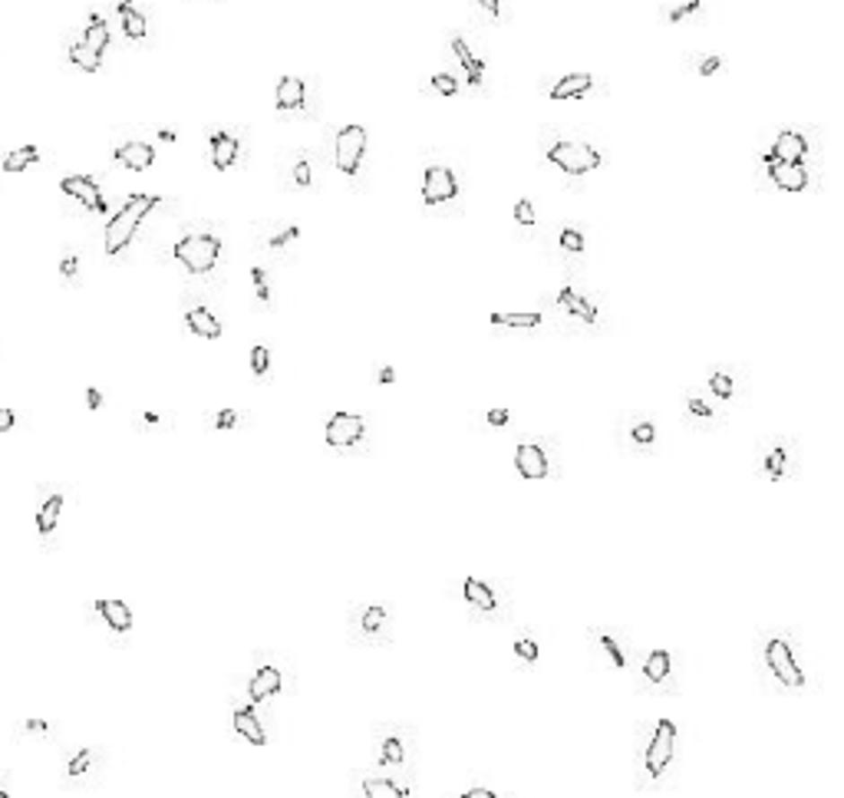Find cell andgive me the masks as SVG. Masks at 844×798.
<instances>
[{
    "label": "cell",
    "mask_w": 844,
    "mask_h": 798,
    "mask_svg": "<svg viewBox=\"0 0 844 798\" xmlns=\"http://www.w3.org/2000/svg\"><path fill=\"white\" fill-rule=\"evenodd\" d=\"M255 422V412L251 410H238V406H214V410L202 412V429L214 432V436H231V432H245L251 429Z\"/></svg>",
    "instance_id": "obj_31"
},
{
    "label": "cell",
    "mask_w": 844,
    "mask_h": 798,
    "mask_svg": "<svg viewBox=\"0 0 844 798\" xmlns=\"http://www.w3.org/2000/svg\"><path fill=\"white\" fill-rule=\"evenodd\" d=\"M706 393H709L716 403H722V406H733V403L749 396V377H745L743 367L716 363V367H709V373H706Z\"/></svg>",
    "instance_id": "obj_24"
},
{
    "label": "cell",
    "mask_w": 844,
    "mask_h": 798,
    "mask_svg": "<svg viewBox=\"0 0 844 798\" xmlns=\"http://www.w3.org/2000/svg\"><path fill=\"white\" fill-rule=\"evenodd\" d=\"M377 383H396V367H389V363H383V367L377 369Z\"/></svg>",
    "instance_id": "obj_57"
},
{
    "label": "cell",
    "mask_w": 844,
    "mask_h": 798,
    "mask_svg": "<svg viewBox=\"0 0 844 798\" xmlns=\"http://www.w3.org/2000/svg\"><path fill=\"white\" fill-rule=\"evenodd\" d=\"M70 491L60 481H40L37 485V505H33V525H37V542L43 554H53L60 548L63 518H66Z\"/></svg>",
    "instance_id": "obj_9"
},
{
    "label": "cell",
    "mask_w": 844,
    "mask_h": 798,
    "mask_svg": "<svg viewBox=\"0 0 844 798\" xmlns=\"http://www.w3.org/2000/svg\"><path fill=\"white\" fill-rule=\"evenodd\" d=\"M297 245H300V225H291V221L255 225V247L274 265H291L297 257Z\"/></svg>",
    "instance_id": "obj_16"
},
{
    "label": "cell",
    "mask_w": 844,
    "mask_h": 798,
    "mask_svg": "<svg viewBox=\"0 0 844 798\" xmlns=\"http://www.w3.org/2000/svg\"><path fill=\"white\" fill-rule=\"evenodd\" d=\"M43 159L40 145H21V149H11V152L0 155V169L4 172H27L30 165H37Z\"/></svg>",
    "instance_id": "obj_44"
},
{
    "label": "cell",
    "mask_w": 844,
    "mask_h": 798,
    "mask_svg": "<svg viewBox=\"0 0 844 798\" xmlns=\"http://www.w3.org/2000/svg\"><path fill=\"white\" fill-rule=\"evenodd\" d=\"M112 159L123 165V169H129V172H145V169L155 162V145L143 143V139H129V143H123L112 152Z\"/></svg>",
    "instance_id": "obj_38"
},
{
    "label": "cell",
    "mask_w": 844,
    "mask_h": 798,
    "mask_svg": "<svg viewBox=\"0 0 844 798\" xmlns=\"http://www.w3.org/2000/svg\"><path fill=\"white\" fill-rule=\"evenodd\" d=\"M228 709H231V713H228V716H231V736L238 739V742H245V746H251V749L271 746V739H274L271 707H261V703L238 693L231 703H228Z\"/></svg>",
    "instance_id": "obj_11"
},
{
    "label": "cell",
    "mask_w": 844,
    "mask_h": 798,
    "mask_svg": "<svg viewBox=\"0 0 844 798\" xmlns=\"http://www.w3.org/2000/svg\"><path fill=\"white\" fill-rule=\"evenodd\" d=\"M432 90L442 92V96H456L458 80L452 76V73H436V76H432Z\"/></svg>",
    "instance_id": "obj_54"
},
{
    "label": "cell",
    "mask_w": 844,
    "mask_h": 798,
    "mask_svg": "<svg viewBox=\"0 0 844 798\" xmlns=\"http://www.w3.org/2000/svg\"><path fill=\"white\" fill-rule=\"evenodd\" d=\"M696 11H700V0H690V4H683V7H673L670 21L680 23V21H686V17H690V13H696Z\"/></svg>",
    "instance_id": "obj_55"
},
{
    "label": "cell",
    "mask_w": 844,
    "mask_h": 798,
    "mask_svg": "<svg viewBox=\"0 0 844 798\" xmlns=\"http://www.w3.org/2000/svg\"><path fill=\"white\" fill-rule=\"evenodd\" d=\"M178 304H182L185 334L202 337V340H222L224 320H222V300H218V291L212 294L208 287L185 284Z\"/></svg>",
    "instance_id": "obj_8"
},
{
    "label": "cell",
    "mask_w": 844,
    "mask_h": 798,
    "mask_svg": "<svg viewBox=\"0 0 844 798\" xmlns=\"http://www.w3.org/2000/svg\"><path fill=\"white\" fill-rule=\"evenodd\" d=\"M175 420H178V412L169 410V406H143V410H133L129 426L139 436L155 439V436H169L175 429Z\"/></svg>",
    "instance_id": "obj_32"
},
{
    "label": "cell",
    "mask_w": 844,
    "mask_h": 798,
    "mask_svg": "<svg viewBox=\"0 0 844 798\" xmlns=\"http://www.w3.org/2000/svg\"><path fill=\"white\" fill-rule=\"evenodd\" d=\"M462 195V182L452 165L446 162H429L422 172V202L429 208H452Z\"/></svg>",
    "instance_id": "obj_22"
},
{
    "label": "cell",
    "mask_w": 844,
    "mask_h": 798,
    "mask_svg": "<svg viewBox=\"0 0 844 798\" xmlns=\"http://www.w3.org/2000/svg\"><path fill=\"white\" fill-rule=\"evenodd\" d=\"M159 205H162L159 195L135 192L112 212L106 228H102V251H106V257H109L112 265H123L126 257H129L135 238H139V231H143V225H145V218L152 215Z\"/></svg>",
    "instance_id": "obj_4"
},
{
    "label": "cell",
    "mask_w": 844,
    "mask_h": 798,
    "mask_svg": "<svg viewBox=\"0 0 844 798\" xmlns=\"http://www.w3.org/2000/svg\"><path fill=\"white\" fill-rule=\"evenodd\" d=\"M165 265L178 271L185 284H198L208 291H222L224 284V235L222 225L192 221L169 241L162 255Z\"/></svg>",
    "instance_id": "obj_1"
},
{
    "label": "cell",
    "mask_w": 844,
    "mask_h": 798,
    "mask_svg": "<svg viewBox=\"0 0 844 798\" xmlns=\"http://www.w3.org/2000/svg\"><path fill=\"white\" fill-rule=\"evenodd\" d=\"M90 614H92V620L102 627V634L109 637L112 646H126V644H129L133 627H135V614H133V607L126 604V601H119V597H109V601H92Z\"/></svg>",
    "instance_id": "obj_21"
},
{
    "label": "cell",
    "mask_w": 844,
    "mask_h": 798,
    "mask_svg": "<svg viewBox=\"0 0 844 798\" xmlns=\"http://www.w3.org/2000/svg\"><path fill=\"white\" fill-rule=\"evenodd\" d=\"M324 446L334 455H363L370 452V422L363 412L336 410L324 422Z\"/></svg>",
    "instance_id": "obj_12"
},
{
    "label": "cell",
    "mask_w": 844,
    "mask_h": 798,
    "mask_svg": "<svg viewBox=\"0 0 844 798\" xmlns=\"http://www.w3.org/2000/svg\"><path fill=\"white\" fill-rule=\"evenodd\" d=\"M356 782V792L367 798H406L413 795V782L409 778H399V776H389V772H379V776H373V772H360V776H353Z\"/></svg>",
    "instance_id": "obj_30"
},
{
    "label": "cell",
    "mask_w": 844,
    "mask_h": 798,
    "mask_svg": "<svg viewBox=\"0 0 844 798\" xmlns=\"http://www.w3.org/2000/svg\"><path fill=\"white\" fill-rule=\"evenodd\" d=\"M17 746H63V726L53 716H23L11 726Z\"/></svg>",
    "instance_id": "obj_26"
},
{
    "label": "cell",
    "mask_w": 844,
    "mask_h": 798,
    "mask_svg": "<svg viewBox=\"0 0 844 798\" xmlns=\"http://www.w3.org/2000/svg\"><path fill=\"white\" fill-rule=\"evenodd\" d=\"M83 403H86V410L90 412H100L106 403H109V389L100 386V383H90V386L83 389Z\"/></svg>",
    "instance_id": "obj_51"
},
{
    "label": "cell",
    "mask_w": 844,
    "mask_h": 798,
    "mask_svg": "<svg viewBox=\"0 0 844 798\" xmlns=\"http://www.w3.org/2000/svg\"><path fill=\"white\" fill-rule=\"evenodd\" d=\"M248 287H251V304L257 310H271L277 308V287H274V267L265 265V261H255L248 267Z\"/></svg>",
    "instance_id": "obj_33"
},
{
    "label": "cell",
    "mask_w": 844,
    "mask_h": 798,
    "mask_svg": "<svg viewBox=\"0 0 844 798\" xmlns=\"http://www.w3.org/2000/svg\"><path fill=\"white\" fill-rule=\"evenodd\" d=\"M248 373H251V379H255L257 386H267V383L274 379L277 353H274V343L267 337H261L255 347L248 350Z\"/></svg>",
    "instance_id": "obj_35"
},
{
    "label": "cell",
    "mask_w": 844,
    "mask_h": 798,
    "mask_svg": "<svg viewBox=\"0 0 844 798\" xmlns=\"http://www.w3.org/2000/svg\"><path fill=\"white\" fill-rule=\"evenodd\" d=\"M489 324L501 330H538L548 324V314H544V310H528V314H489Z\"/></svg>",
    "instance_id": "obj_42"
},
{
    "label": "cell",
    "mask_w": 844,
    "mask_h": 798,
    "mask_svg": "<svg viewBox=\"0 0 844 798\" xmlns=\"http://www.w3.org/2000/svg\"><path fill=\"white\" fill-rule=\"evenodd\" d=\"M373 762L379 772L409 778L416 768V729L403 723H379L373 729Z\"/></svg>",
    "instance_id": "obj_6"
},
{
    "label": "cell",
    "mask_w": 844,
    "mask_h": 798,
    "mask_svg": "<svg viewBox=\"0 0 844 798\" xmlns=\"http://www.w3.org/2000/svg\"><path fill=\"white\" fill-rule=\"evenodd\" d=\"M60 188L63 195H70L73 202H80V208H86L92 215H109V198H106V192L92 175H66Z\"/></svg>",
    "instance_id": "obj_28"
},
{
    "label": "cell",
    "mask_w": 844,
    "mask_h": 798,
    "mask_svg": "<svg viewBox=\"0 0 844 798\" xmlns=\"http://www.w3.org/2000/svg\"><path fill=\"white\" fill-rule=\"evenodd\" d=\"M208 155H212V165L218 172H228V169L241 162L245 139L234 129H208Z\"/></svg>",
    "instance_id": "obj_29"
},
{
    "label": "cell",
    "mask_w": 844,
    "mask_h": 798,
    "mask_svg": "<svg viewBox=\"0 0 844 798\" xmlns=\"http://www.w3.org/2000/svg\"><path fill=\"white\" fill-rule=\"evenodd\" d=\"M544 159L558 172L568 175V178H580V175H587L604 165V155L590 143H584V139H551L544 145Z\"/></svg>",
    "instance_id": "obj_14"
},
{
    "label": "cell",
    "mask_w": 844,
    "mask_h": 798,
    "mask_svg": "<svg viewBox=\"0 0 844 798\" xmlns=\"http://www.w3.org/2000/svg\"><path fill=\"white\" fill-rule=\"evenodd\" d=\"M554 245H558V255L564 265H580L587 257V231L580 225H564Z\"/></svg>",
    "instance_id": "obj_39"
},
{
    "label": "cell",
    "mask_w": 844,
    "mask_h": 798,
    "mask_svg": "<svg viewBox=\"0 0 844 798\" xmlns=\"http://www.w3.org/2000/svg\"><path fill=\"white\" fill-rule=\"evenodd\" d=\"M350 640L360 646H383L393 640V607L387 601H370V604H353L346 617Z\"/></svg>",
    "instance_id": "obj_13"
},
{
    "label": "cell",
    "mask_w": 844,
    "mask_h": 798,
    "mask_svg": "<svg viewBox=\"0 0 844 798\" xmlns=\"http://www.w3.org/2000/svg\"><path fill=\"white\" fill-rule=\"evenodd\" d=\"M367 145H370V135L363 126H344L340 133L334 135V165L336 172L344 175V178H350V182H356L360 178V172H363V159H367Z\"/></svg>",
    "instance_id": "obj_19"
},
{
    "label": "cell",
    "mask_w": 844,
    "mask_h": 798,
    "mask_svg": "<svg viewBox=\"0 0 844 798\" xmlns=\"http://www.w3.org/2000/svg\"><path fill=\"white\" fill-rule=\"evenodd\" d=\"M462 601L472 611V620H501L509 614V604L495 584L482 581V577H466L462 581Z\"/></svg>",
    "instance_id": "obj_23"
},
{
    "label": "cell",
    "mask_w": 844,
    "mask_h": 798,
    "mask_svg": "<svg viewBox=\"0 0 844 798\" xmlns=\"http://www.w3.org/2000/svg\"><path fill=\"white\" fill-rule=\"evenodd\" d=\"M683 420H686L690 429L712 432V429H719L726 416H722L719 406H712V396H706L700 389H686V393H683Z\"/></svg>",
    "instance_id": "obj_27"
},
{
    "label": "cell",
    "mask_w": 844,
    "mask_h": 798,
    "mask_svg": "<svg viewBox=\"0 0 844 798\" xmlns=\"http://www.w3.org/2000/svg\"><path fill=\"white\" fill-rule=\"evenodd\" d=\"M13 795V772L11 768H0V798Z\"/></svg>",
    "instance_id": "obj_56"
},
{
    "label": "cell",
    "mask_w": 844,
    "mask_h": 798,
    "mask_svg": "<svg viewBox=\"0 0 844 798\" xmlns=\"http://www.w3.org/2000/svg\"><path fill=\"white\" fill-rule=\"evenodd\" d=\"M762 660L769 676L775 680L779 690L785 693H802L808 686V670H805L802 650L795 644V637L788 630H772L762 640Z\"/></svg>",
    "instance_id": "obj_7"
},
{
    "label": "cell",
    "mask_w": 844,
    "mask_h": 798,
    "mask_svg": "<svg viewBox=\"0 0 844 798\" xmlns=\"http://www.w3.org/2000/svg\"><path fill=\"white\" fill-rule=\"evenodd\" d=\"M762 162L779 192H792V195L805 192L808 182H812V175H808V169H805L802 162H779V159H769V155H762Z\"/></svg>",
    "instance_id": "obj_34"
},
{
    "label": "cell",
    "mask_w": 844,
    "mask_h": 798,
    "mask_svg": "<svg viewBox=\"0 0 844 798\" xmlns=\"http://www.w3.org/2000/svg\"><path fill=\"white\" fill-rule=\"evenodd\" d=\"M294 683H297V673H294L291 656L277 654V650H255L245 670L234 676L238 693L271 709H274L284 696L294 693Z\"/></svg>",
    "instance_id": "obj_3"
},
{
    "label": "cell",
    "mask_w": 844,
    "mask_h": 798,
    "mask_svg": "<svg viewBox=\"0 0 844 798\" xmlns=\"http://www.w3.org/2000/svg\"><path fill=\"white\" fill-rule=\"evenodd\" d=\"M83 40L90 43L92 50L106 53V47H109V23L102 21L100 13H92V17H90V27H86V33H83Z\"/></svg>",
    "instance_id": "obj_49"
},
{
    "label": "cell",
    "mask_w": 844,
    "mask_h": 798,
    "mask_svg": "<svg viewBox=\"0 0 844 798\" xmlns=\"http://www.w3.org/2000/svg\"><path fill=\"white\" fill-rule=\"evenodd\" d=\"M70 60H73V66H80L83 73H100L102 70V53L92 50L86 40L70 43Z\"/></svg>",
    "instance_id": "obj_47"
},
{
    "label": "cell",
    "mask_w": 844,
    "mask_h": 798,
    "mask_svg": "<svg viewBox=\"0 0 844 798\" xmlns=\"http://www.w3.org/2000/svg\"><path fill=\"white\" fill-rule=\"evenodd\" d=\"M466 798H495V788H485V785L466 788Z\"/></svg>",
    "instance_id": "obj_59"
},
{
    "label": "cell",
    "mask_w": 844,
    "mask_h": 798,
    "mask_svg": "<svg viewBox=\"0 0 844 798\" xmlns=\"http://www.w3.org/2000/svg\"><path fill=\"white\" fill-rule=\"evenodd\" d=\"M640 683L647 693H676V654L666 646H657L643 656Z\"/></svg>",
    "instance_id": "obj_25"
},
{
    "label": "cell",
    "mask_w": 844,
    "mask_h": 798,
    "mask_svg": "<svg viewBox=\"0 0 844 798\" xmlns=\"http://www.w3.org/2000/svg\"><path fill=\"white\" fill-rule=\"evenodd\" d=\"M590 650L600 656V664H607V670L627 676L633 666V644L631 634L621 627H590Z\"/></svg>",
    "instance_id": "obj_17"
},
{
    "label": "cell",
    "mask_w": 844,
    "mask_h": 798,
    "mask_svg": "<svg viewBox=\"0 0 844 798\" xmlns=\"http://www.w3.org/2000/svg\"><path fill=\"white\" fill-rule=\"evenodd\" d=\"M60 281H63V287H70V291H80L83 287V257H80V251L76 247H66L63 251V257H60Z\"/></svg>",
    "instance_id": "obj_45"
},
{
    "label": "cell",
    "mask_w": 844,
    "mask_h": 798,
    "mask_svg": "<svg viewBox=\"0 0 844 798\" xmlns=\"http://www.w3.org/2000/svg\"><path fill=\"white\" fill-rule=\"evenodd\" d=\"M765 155L779 159V162H805L808 159V135L798 133V129H782Z\"/></svg>",
    "instance_id": "obj_36"
},
{
    "label": "cell",
    "mask_w": 844,
    "mask_h": 798,
    "mask_svg": "<svg viewBox=\"0 0 844 798\" xmlns=\"http://www.w3.org/2000/svg\"><path fill=\"white\" fill-rule=\"evenodd\" d=\"M452 53H456V60L462 63V70H466L468 86H482V82H485V60H478L475 53H472V47H468L458 33L452 37Z\"/></svg>",
    "instance_id": "obj_41"
},
{
    "label": "cell",
    "mask_w": 844,
    "mask_h": 798,
    "mask_svg": "<svg viewBox=\"0 0 844 798\" xmlns=\"http://www.w3.org/2000/svg\"><path fill=\"white\" fill-rule=\"evenodd\" d=\"M594 90V76L590 73H568V76H561L554 86L548 90L551 100H580V96H587V92Z\"/></svg>",
    "instance_id": "obj_40"
},
{
    "label": "cell",
    "mask_w": 844,
    "mask_h": 798,
    "mask_svg": "<svg viewBox=\"0 0 844 798\" xmlns=\"http://www.w3.org/2000/svg\"><path fill=\"white\" fill-rule=\"evenodd\" d=\"M548 317H558L561 327L570 334H600L607 327V310L600 304V294H587L574 284H561L554 294L544 297Z\"/></svg>",
    "instance_id": "obj_5"
},
{
    "label": "cell",
    "mask_w": 844,
    "mask_h": 798,
    "mask_svg": "<svg viewBox=\"0 0 844 798\" xmlns=\"http://www.w3.org/2000/svg\"><path fill=\"white\" fill-rule=\"evenodd\" d=\"M759 475L765 481H785L798 475V442L788 436H775L759 449Z\"/></svg>",
    "instance_id": "obj_20"
},
{
    "label": "cell",
    "mask_w": 844,
    "mask_h": 798,
    "mask_svg": "<svg viewBox=\"0 0 844 798\" xmlns=\"http://www.w3.org/2000/svg\"><path fill=\"white\" fill-rule=\"evenodd\" d=\"M274 103L284 116L304 113L307 109V82L300 76H284L274 90Z\"/></svg>",
    "instance_id": "obj_37"
},
{
    "label": "cell",
    "mask_w": 844,
    "mask_h": 798,
    "mask_svg": "<svg viewBox=\"0 0 844 798\" xmlns=\"http://www.w3.org/2000/svg\"><path fill=\"white\" fill-rule=\"evenodd\" d=\"M23 420H27L23 410H17V406H0V432H13Z\"/></svg>",
    "instance_id": "obj_52"
},
{
    "label": "cell",
    "mask_w": 844,
    "mask_h": 798,
    "mask_svg": "<svg viewBox=\"0 0 844 798\" xmlns=\"http://www.w3.org/2000/svg\"><path fill=\"white\" fill-rule=\"evenodd\" d=\"M617 442L631 455H653L660 446V426L653 412H623L617 422Z\"/></svg>",
    "instance_id": "obj_18"
},
{
    "label": "cell",
    "mask_w": 844,
    "mask_h": 798,
    "mask_svg": "<svg viewBox=\"0 0 844 798\" xmlns=\"http://www.w3.org/2000/svg\"><path fill=\"white\" fill-rule=\"evenodd\" d=\"M478 4H482V7H485V11H489L492 17H499V13H501L499 0H478Z\"/></svg>",
    "instance_id": "obj_60"
},
{
    "label": "cell",
    "mask_w": 844,
    "mask_h": 798,
    "mask_svg": "<svg viewBox=\"0 0 844 798\" xmlns=\"http://www.w3.org/2000/svg\"><path fill=\"white\" fill-rule=\"evenodd\" d=\"M511 650H515V660H518L521 670H531V666L541 660V640L535 637V630H531V627H521L518 634H515V644H511Z\"/></svg>",
    "instance_id": "obj_43"
},
{
    "label": "cell",
    "mask_w": 844,
    "mask_h": 798,
    "mask_svg": "<svg viewBox=\"0 0 844 798\" xmlns=\"http://www.w3.org/2000/svg\"><path fill=\"white\" fill-rule=\"evenodd\" d=\"M676 759H680V729H676V723L666 716L653 719L647 736L640 739V749H637V772H633L637 792H660V788L670 785Z\"/></svg>",
    "instance_id": "obj_2"
},
{
    "label": "cell",
    "mask_w": 844,
    "mask_h": 798,
    "mask_svg": "<svg viewBox=\"0 0 844 798\" xmlns=\"http://www.w3.org/2000/svg\"><path fill=\"white\" fill-rule=\"evenodd\" d=\"M515 472L525 481H541L558 475V452L551 446V439L541 436H521L515 446Z\"/></svg>",
    "instance_id": "obj_15"
},
{
    "label": "cell",
    "mask_w": 844,
    "mask_h": 798,
    "mask_svg": "<svg viewBox=\"0 0 844 798\" xmlns=\"http://www.w3.org/2000/svg\"><path fill=\"white\" fill-rule=\"evenodd\" d=\"M314 162L307 152H294L291 155V185L294 188H314Z\"/></svg>",
    "instance_id": "obj_48"
},
{
    "label": "cell",
    "mask_w": 844,
    "mask_h": 798,
    "mask_svg": "<svg viewBox=\"0 0 844 798\" xmlns=\"http://www.w3.org/2000/svg\"><path fill=\"white\" fill-rule=\"evenodd\" d=\"M482 420L489 422L492 429H501V426H509V422L515 420V412L505 410V406H495V410H485V412H482Z\"/></svg>",
    "instance_id": "obj_53"
},
{
    "label": "cell",
    "mask_w": 844,
    "mask_h": 798,
    "mask_svg": "<svg viewBox=\"0 0 844 798\" xmlns=\"http://www.w3.org/2000/svg\"><path fill=\"white\" fill-rule=\"evenodd\" d=\"M716 70H722V60H719V56H706V60L700 63V73H702V76H712Z\"/></svg>",
    "instance_id": "obj_58"
},
{
    "label": "cell",
    "mask_w": 844,
    "mask_h": 798,
    "mask_svg": "<svg viewBox=\"0 0 844 798\" xmlns=\"http://www.w3.org/2000/svg\"><path fill=\"white\" fill-rule=\"evenodd\" d=\"M63 749V785L70 792H90L96 788L106 768H109V749L106 746H60Z\"/></svg>",
    "instance_id": "obj_10"
},
{
    "label": "cell",
    "mask_w": 844,
    "mask_h": 798,
    "mask_svg": "<svg viewBox=\"0 0 844 798\" xmlns=\"http://www.w3.org/2000/svg\"><path fill=\"white\" fill-rule=\"evenodd\" d=\"M119 17H123V33L129 37V40H143L145 33H149L145 13H143V11H135L129 0H123V4H119Z\"/></svg>",
    "instance_id": "obj_46"
},
{
    "label": "cell",
    "mask_w": 844,
    "mask_h": 798,
    "mask_svg": "<svg viewBox=\"0 0 844 798\" xmlns=\"http://www.w3.org/2000/svg\"><path fill=\"white\" fill-rule=\"evenodd\" d=\"M515 225H518L521 231H535L538 212H535V202H531V198H518V202H515Z\"/></svg>",
    "instance_id": "obj_50"
}]
</instances>
